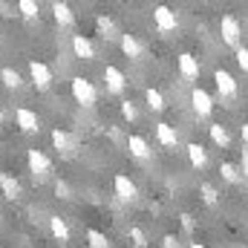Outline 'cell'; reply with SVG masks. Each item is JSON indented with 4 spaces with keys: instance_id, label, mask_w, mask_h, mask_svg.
<instances>
[{
    "instance_id": "obj_1",
    "label": "cell",
    "mask_w": 248,
    "mask_h": 248,
    "mask_svg": "<svg viewBox=\"0 0 248 248\" xmlns=\"http://www.w3.org/2000/svg\"><path fill=\"white\" fill-rule=\"evenodd\" d=\"M69 90H72V98H75L81 107H95V101H98V90L93 87V81L75 75V78L69 81Z\"/></svg>"
},
{
    "instance_id": "obj_2",
    "label": "cell",
    "mask_w": 248,
    "mask_h": 248,
    "mask_svg": "<svg viewBox=\"0 0 248 248\" xmlns=\"http://www.w3.org/2000/svg\"><path fill=\"white\" fill-rule=\"evenodd\" d=\"M26 165H29V170L35 173V179H44V176H49V170H52L49 156H46L44 150H38V147H32V150L26 153Z\"/></svg>"
},
{
    "instance_id": "obj_3",
    "label": "cell",
    "mask_w": 248,
    "mask_h": 248,
    "mask_svg": "<svg viewBox=\"0 0 248 248\" xmlns=\"http://www.w3.org/2000/svg\"><path fill=\"white\" fill-rule=\"evenodd\" d=\"M190 104H193V113H196L199 119H208V116L214 113V98H211V93L202 90V87H193V93H190Z\"/></svg>"
},
{
    "instance_id": "obj_4",
    "label": "cell",
    "mask_w": 248,
    "mask_h": 248,
    "mask_svg": "<svg viewBox=\"0 0 248 248\" xmlns=\"http://www.w3.org/2000/svg\"><path fill=\"white\" fill-rule=\"evenodd\" d=\"M153 23H156L159 32H176L179 17H176L173 9H168V6H156V9H153Z\"/></svg>"
},
{
    "instance_id": "obj_5",
    "label": "cell",
    "mask_w": 248,
    "mask_h": 248,
    "mask_svg": "<svg viewBox=\"0 0 248 248\" xmlns=\"http://www.w3.org/2000/svg\"><path fill=\"white\" fill-rule=\"evenodd\" d=\"M219 32H222V41H225L228 46L240 49V35H243V29H240V20H237L234 15H225V17H222Z\"/></svg>"
},
{
    "instance_id": "obj_6",
    "label": "cell",
    "mask_w": 248,
    "mask_h": 248,
    "mask_svg": "<svg viewBox=\"0 0 248 248\" xmlns=\"http://www.w3.org/2000/svg\"><path fill=\"white\" fill-rule=\"evenodd\" d=\"M214 81H217V90H219L222 98H237L240 87H237V81H234V75L228 69H217L214 72Z\"/></svg>"
},
{
    "instance_id": "obj_7",
    "label": "cell",
    "mask_w": 248,
    "mask_h": 248,
    "mask_svg": "<svg viewBox=\"0 0 248 248\" xmlns=\"http://www.w3.org/2000/svg\"><path fill=\"white\" fill-rule=\"evenodd\" d=\"M29 75H32V84H35L38 90H49V84H52V69L44 61H29Z\"/></svg>"
},
{
    "instance_id": "obj_8",
    "label": "cell",
    "mask_w": 248,
    "mask_h": 248,
    "mask_svg": "<svg viewBox=\"0 0 248 248\" xmlns=\"http://www.w3.org/2000/svg\"><path fill=\"white\" fill-rule=\"evenodd\" d=\"M15 122H17V127H20L23 133H38V130H41L38 113H32L29 107H17V110H15Z\"/></svg>"
},
{
    "instance_id": "obj_9",
    "label": "cell",
    "mask_w": 248,
    "mask_h": 248,
    "mask_svg": "<svg viewBox=\"0 0 248 248\" xmlns=\"http://www.w3.org/2000/svg\"><path fill=\"white\" fill-rule=\"evenodd\" d=\"M113 187H116V196H119L122 202H133V199L139 196V190H136V185H133V179H130V176H124V173H116Z\"/></svg>"
},
{
    "instance_id": "obj_10",
    "label": "cell",
    "mask_w": 248,
    "mask_h": 248,
    "mask_svg": "<svg viewBox=\"0 0 248 248\" xmlns=\"http://www.w3.org/2000/svg\"><path fill=\"white\" fill-rule=\"evenodd\" d=\"M104 84H107V93H124V87H127V75H124L119 66H107L104 69Z\"/></svg>"
},
{
    "instance_id": "obj_11",
    "label": "cell",
    "mask_w": 248,
    "mask_h": 248,
    "mask_svg": "<svg viewBox=\"0 0 248 248\" xmlns=\"http://www.w3.org/2000/svg\"><path fill=\"white\" fill-rule=\"evenodd\" d=\"M72 52H75V58H81V61H93V58H95V46H93V41L84 38V35H72Z\"/></svg>"
},
{
    "instance_id": "obj_12",
    "label": "cell",
    "mask_w": 248,
    "mask_h": 248,
    "mask_svg": "<svg viewBox=\"0 0 248 248\" xmlns=\"http://www.w3.org/2000/svg\"><path fill=\"white\" fill-rule=\"evenodd\" d=\"M127 150H130V156H136V159H150V156H153V147L147 144L144 136H127Z\"/></svg>"
},
{
    "instance_id": "obj_13",
    "label": "cell",
    "mask_w": 248,
    "mask_h": 248,
    "mask_svg": "<svg viewBox=\"0 0 248 248\" xmlns=\"http://www.w3.org/2000/svg\"><path fill=\"white\" fill-rule=\"evenodd\" d=\"M176 66H179V75H182V78H187V81L199 78V61H196L190 52H182V55L176 58Z\"/></svg>"
},
{
    "instance_id": "obj_14",
    "label": "cell",
    "mask_w": 248,
    "mask_h": 248,
    "mask_svg": "<svg viewBox=\"0 0 248 248\" xmlns=\"http://www.w3.org/2000/svg\"><path fill=\"white\" fill-rule=\"evenodd\" d=\"M52 144H55V150H63L66 156H72V153H75V139H72L66 130H61V127H58V130H52Z\"/></svg>"
},
{
    "instance_id": "obj_15",
    "label": "cell",
    "mask_w": 248,
    "mask_h": 248,
    "mask_svg": "<svg viewBox=\"0 0 248 248\" xmlns=\"http://www.w3.org/2000/svg\"><path fill=\"white\" fill-rule=\"evenodd\" d=\"M156 139H159V144H165V147H176V144H179V133L165 122L156 124Z\"/></svg>"
},
{
    "instance_id": "obj_16",
    "label": "cell",
    "mask_w": 248,
    "mask_h": 248,
    "mask_svg": "<svg viewBox=\"0 0 248 248\" xmlns=\"http://www.w3.org/2000/svg\"><path fill=\"white\" fill-rule=\"evenodd\" d=\"M185 150H187V159H190V165H193L196 170H205V165H208V153H205V147L193 141V144H187Z\"/></svg>"
},
{
    "instance_id": "obj_17",
    "label": "cell",
    "mask_w": 248,
    "mask_h": 248,
    "mask_svg": "<svg viewBox=\"0 0 248 248\" xmlns=\"http://www.w3.org/2000/svg\"><path fill=\"white\" fill-rule=\"evenodd\" d=\"M208 133H211V139H214L217 147H222V150L231 147V133H228V127H222V124H211Z\"/></svg>"
},
{
    "instance_id": "obj_18",
    "label": "cell",
    "mask_w": 248,
    "mask_h": 248,
    "mask_svg": "<svg viewBox=\"0 0 248 248\" xmlns=\"http://www.w3.org/2000/svg\"><path fill=\"white\" fill-rule=\"evenodd\" d=\"M0 190H3L6 199H17L20 196V182L12 173H0Z\"/></svg>"
},
{
    "instance_id": "obj_19",
    "label": "cell",
    "mask_w": 248,
    "mask_h": 248,
    "mask_svg": "<svg viewBox=\"0 0 248 248\" xmlns=\"http://www.w3.org/2000/svg\"><path fill=\"white\" fill-rule=\"evenodd\" d=\"M144 101H147V107H150L153 113H162V110L168 107V104H165V95H162L156 87H147V90H144Z\"/></svg>"
},
{
    "instance_id": "obj_20",
    "label": "cell",
    "mask_w": 248,
    "mask_h": 248,
    "mask_svg": "<svg viewBox=\"0 0 248 248\" xmlns=\"http://www.w3.org/2000/svg\"><path fill=\"white\" fill-rule=\"evenodd\" d=\"M119 44H122V52L127 58H139V55H141V44H139L136 35H122Z\"/></svg>"
},
{
    "instance_id": "obj_21",
    "label": "cell",
    "mask_w": 248,
    "mask_h": 248,
    "mask_svg": "<svg viewBox=\"0 0 248 248\" xmlns=\"http://www.w3.org/2000/svg\"><path fill=\"white\" fill-rule=\"evenodd\" d=\"M52 15H55V20H58L61 26H72V20H75L69 3H52Z\"/></svg>"
},
{
    "instance_id": "obj_22",
    "label": "cell",
    "mask_w": 248,
    "mask_h": 248,
    "mask_svg": "<svg viewBox=\"0 0 248 248\" xmlns=\"http://www.w3.org/2000/svg\"><path fill=\"white\" fill-rule=\"evenodd\" d=\"M49 231H52V237L61 240V243L69 240V225H66V219H61V217H49Z\"/></svg>"
},
{
    "instance_id": "obj_23",
    "label": "cell",
    "mask_w": 248,
    "mask_h": 248,
    "mask_svg": "<svg viewBox=\"0 0 248 248\" xmlns=\"http://www.w3.org/2000/svg\"><path fill=\"white\" fill-rule=\"evenodd\" d=\"M0 81H3L9 90H17V87L23 84V81H20V72L12 69V66H3V69H0Z\"/></svg>"
},
{
    "instance_id": "obj_24",
    "label": "cell",
    "mask_w": 248,
    "mask_h": 248,
    "mask_svg": "<svg viewBox=\"0 0 248 248\" xmlns=\"http://www.w3.org/2000/svg\"><path fill=\"white\" fill-rule=\"evenodd\" d=\"M219 173H222V179H225V182H231V185L243 182V173H240V168H237V165H231V162H222V165H219Z\"/></svg>"
},
{
    "instance_id": "obj_25",
    "label": "cell",
    "mask_w": 248,
    "mask_h": 248,
    "mask_svg": "<svg viewBox=\"0 0 248 248\" xmlns=\"http://www.w3.org/2000/svg\"><path fill=\"white\" fill-rule=\"evenodd\" d=\"M95 26H98V32H101L104 38H113V35H116V23H113L110 17H104V15L95 17Z\"/></svg>"
},
{
    "instance_id": "obj_26",
    "label": "cell",
    "mask_w": 248,
    "mask_h": 248,
    "mask_svg": "<svg viewBox=\"0 0 248 248\" xmlns=\"http://www.w3.org/2000/svg\"><path fill=\"white\" fill-rule=\"evenodd\" d=\"M87 240H90V248H110L107 237H104L101 231H95V228H90V231H87Z\"/></svg>"
},
{
    "instance_id": "obj_27",
    "label": "cell",
    "mask_w": 248,
    "mask_h": 248,
    "mask_svg": "<svg viewBox=\"0 0 248 248\" xmlns=\"http://www.w3.org/2000/svg\"><path fill=\"white\" fill-rule=\"evenodd\" d=\"M17 12L32 20V17H38V3H35V0H20V3H17Z\"/></svg>"
},
{
    "instance_id": "obj_28",
    "label": "cell",
    "mask_w": 248,
    "mask_h": 248,
    "mask_svg": "<svg viewBox=\"0 0 248 248\" xmlns=\"http://www.w3.org/2000/svg\"><path fill=\"white\" fill-rule=\"evenodd\" d=\"M199 193H202V199H205V205H217V199H219V193H217V187L214 185H205L199 187Z\"/></svg>"
},
{
    "instance_id": "obj_29",
    "label": "cell",
    "mask_w": 248,
    "mask_h": 248,
    "mask_svg": "<svg viewBox=\"0 0 248 248\" xmlns=\"http://www.w3.org/2000/svg\"><path fill=\"white\" fill-rule=\"evenodd\" d=\"M130 240H133L136 248H147V237H144V231L139 225H130Z\"/></svg>"
},
{
    "instance_id": "obj_30",
    "label": "cell",
    "mask_w": 248,
    "mask_h": 248,
    "mask_svg": "<svg viewBox=\"0 0 248 248\" xmlns=\"http://www.w3.org/2000/svg\"><path fill=\"white\" fill-rule=\"evenodd\" d=\"M122 116L127 122H136V119H139V110H136L133 101H122Z\"/></svg>"
},
{
    "instance_id": "obj_31",
    "label": "cell",
    "mask_w": 248,
    "mask_h": 248,
    "mask_svg": "<svg viewBox=\"0 0 248 248\" xmlns=\"http://www.w3.org/2000/svg\"><path fill=\"white\" fill-rule=\"evenodd\" d=\"M237 63H240V69H243V72H248V49H246V46H240V49H237Z\"/></svg>"
},
{
    "instance_id": "obj_32",
    "label": "cell",
    "mask_w": 248,
    "mask_h": 248,
    "mask_svg": "<svg viewBox=\"0 0 248 248\" xmlns=\"http://www.w3.org/2000/svg\"><path fill=\"white\" fill-rule=\"evenodd\" d=\"M55 193H58L61 199H69V185H66V182H55Z\"/></svg>"
},
{
    "instance_id": "obj_33",
    "label": "cell",
    "mask_w": 248,
    "mask_h": 248,
    "mask_svg": "<svg viewBox=\"0 0 248 248\" xmlns=\"http://www.w3.org/2000/svg\"><path fill=\"white\" fill-rule=\"evenodd\" d=\"M162 246H165V248H179V243H176V237H173V234H165V237H162Z\"/></svg>"
},
{
    "instance_id": "obj_34",
    "label": "cell",
    "mask_w": 248,
    "mask_h": 248,
    "mask_svg": "<svg viewBox=\"0 0 248 248\" xmlns=\"http://www.w3.org/2000/svg\"><path fill=\"white\" fill-rule=\"evenodd\" d=\"M182 225H185L187 231H193V217L190 214H182Z\"/></svg>"
},
{
    "instance_id": "obj_35",
    "label": "cell",
    "mask_w": 248,
    "mask_h": 248,
    "mask_svg": "<svg viewBox=\"0 0 248 248\" xmlns=\"http://www.w3.org/2000/svg\"><path fill=\"white\" fill-rule=\"evenodd\" d=\"M243 173H246V179H248V150H243Z\"/></svg>"
},
{
    "instance_id": "obj_36",
    "label": "cell",
    "mask_w": 248,
    "mask_h": 248,
    "mask_svg": "<svg viewBox=\"0 0 248 248\" xmlns=\"http://www.w3.org/2000/svg\"><path fill=\"white\" fill-rule=\"evenodd\" d=\"M240 133H243V141L248 144V124H243V127H240Z\"/></svg>"
},
{
    "instance_id": "obj_37",
    "label": "cell",
    "mask_w": 248,
    "mask_h": 248,
    "mask_svg": "<svg viewBox=\"0 0 248 248\" xmlns=\"http://www.w3.org/2000/svg\"><path fill=\"white\" fill-rule=\"evenodd\" d=\"M190 248H208V246H202V243H190Z\"/></svg>"
},
{
    "instance_id": "obj_38",
    "label": "cell",
    "mask_w": 248,
    "mask_h": 248,
    "mask_svg": "<svg viewBox=\"0 0 248 248\" xmlns=\"http://www.w3.org/2000/svg\"><path fill=\"white\" fill-rule=\"evenodd\" d=\"M0 124H3V110H0Z\"/></svg>"
}]
</instances>
